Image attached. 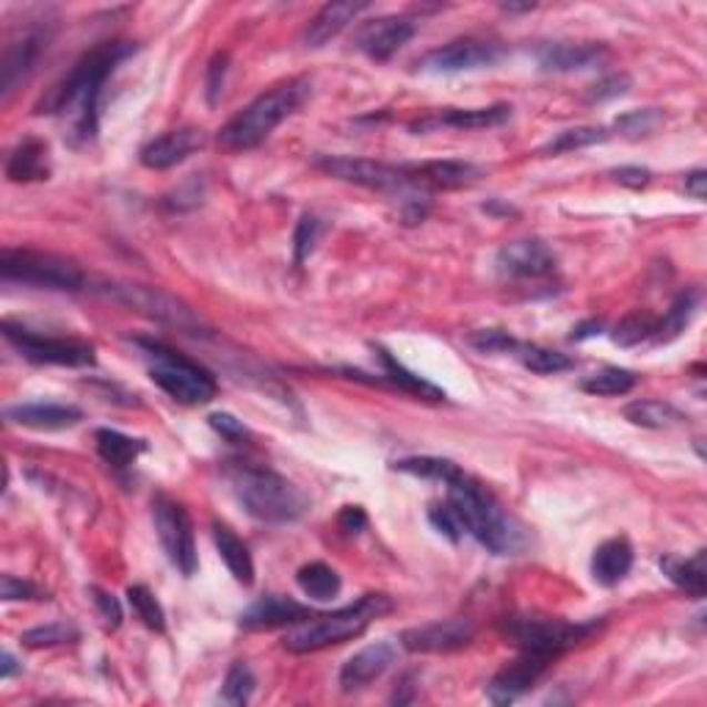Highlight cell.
I'll use <instances>...</instances> for the list:
<instances>
[{
    "label": "cell",
    "instance_id": "1",
    "mask_svg": "<svg viewBox=\"0 0 707 707\" xmlns=\"http://www.w3.org/2000/svg\"><path fill=\"white\" fill-rule=\"evenodd\" d=\"M135 53L130 42H100L75 61L70 72L37 105V114L70 119L75 139L89 141L100 128V98L111 72Z\"/></svg>",
    "mask_w": 707,
    "mask_h": 707
},
{
    "label": "cell",
    "instance_id": "2",
    "mask_svg": "<svg viewBox=\"0 0 707 707\" xmlns=\"http://www.w3.org/2000/svg\"><path fill=\"white\" fill-rule=\"evenodd\" d=\"M445 486H448V508L459 519L462 531L471 534L478 545L495 556H512L523 547V531L503 512L486 486L462 471Z\"/></svg>",
    "mask_w": 707,
    "mask_h": 707
},
{
    "label": "cell",
    "instance_id": "3",
    "mask_svg": "<svg viewBox=\"0 0 707 707\" xmlns=\"http://www.w3.org/2000/svg\"><path fill=\"white\" fill-rule=\"evenodd\" d=\"M228 481L233 484L235 497L243 503V508L263 523H293V519L304 517L310 508V497L293 481L271 467L252 465V462H230Z\"/></svg>",
    "mask_w": 707,
    "mask_h": 707
},
{
    "label": "cell",
    "instance_id": "4",
    "mask_svg": "<svg viewBox=\"0 0 707 707\" xmlns=\"http://www.w3.org/2000/svg\"><path fill=\"white\" fill-rule=\"evenodd\" d=\"M310 98V81L307 78H291V81L280 83L271 92L260 94L254 103H249L241 114H235L219 130V144L230 152L254 150L263 144L287 117L296 114L302 109L304 100Z\"/></svg>",
    "mask_w": 707,
    "mask_h": 707
},
{
    "label": "cell",
    "instance_id": "5",
    "mask_svg": "<svg viewBox=\"0 0 707 707\" xmlns=\"http://www.w3.org/2000/svg\"><path fill=\"white\" fill-rule=\"evenodd\" d=\"M393 599L387 594H365L356 603L337 608L332 614H315L313 619L302 622L285 636V649L293 655L319 653V649L346 644L362 636L373 619H382L393 610Z\"/></svg>",
    "mask_w": 707,
    "mask_h": 707
},
{
    "label": "cell",
    "instance_id": "6",
    "mask_svg": "<svg viewBox=\"0 0 707 707\" xmlns=\"http://www.w3.org/2000/svg\"><path fill=\"white\" fill-rule=\"evenodd\" d=\"M599 627L603 619L569 622L542 614H514L501 622L503 638H508L519 653H536L545 658H558L578 644L589 642Z\"/></svg>",
    "mask_w": 707,
    "mask_h": 707
},
{
    "label": "cell",
    "instance_id": "7",
    "mask_svg": "<svg viewBox=\"0 0 707 707\" xmlns=\"http://www.w3.org/2000/svg\"><path fill=\"white\" fill-rule=\"evenodd\" d=\"M135 346L144 349L150 356V378L178 404L202 406L211 404L219 393L216 376L205 365L194 362L191 356L174 352L158 341H135Z\"/></svg>",
    "mask_w": 707,
    "mask_h": 707
},
{
    "label": "cell",
    "instance_id": "8",
    "mask_svg": "<svg viewBox=\"0 0 707 707\" xmlns=\"http://www.w3.org/2000/svg\"><path fill=\"white\" fill-rule=\"evenodd\" d=\"M0 276L6 282L48 287V291H81L87 285V274L81 271V265L61 254L37 252V249H3Z\"/></svg>",
    "mask_w": 707,
    "mask_h": 707
},
{
    "label": "cell",
    "instance_id": "9",
    "mask_svg": "<svg viewBox=\"0 0 707 707\" xmlns=\"http://www.w3.org/2000/svg\"><path fill=\"white\" fill-rule=\"evenodd\" d=\"M319 169L330 178L346 180V183L362 185V189L382 191V194H398L401 202L412 196H423L432 191L421 189L412 178L410 166H393V163L371 161V158H349V155H324L319 158Z\"/></svg>",
    "mask_w": 707,
    "mask_h": 707
},
{
    "label": "cell",
    "instance_id": "10",
    "mask_svg": "<svg viewBox=\"0 0 707 707\" xmlns=\"http://www.w3.org/2000/svg\"><path fill=\"white\" fill-rule=\"evenodd\" d=\"M3 335L11 346L26 360L37 365H61V367H92L98 362L94 346L87 341H72V337H48L28 326L3 321Z\"/></svg>",
    "mask_w": 707,
    "mask_h": 707
},
{
    "label": "cell",
    "instance_id": "11",
    "mask_svg": "<svg viewBox=\"0 0 707 707\" xmlns=\"http://www.w3.org/2000/svg\"><path fill=\"white\" fill-rule=\"evenodd\" d=\"M152 514H155V531L166 551L169 562L191 578L196 573V545H194V523L185 512L183 503L172 501L166 495H158L152 501Z\"/></svg>",
    "mask_w": 707,
    "mask_h": 707
},
{
    "label": "cell",
    "instance_id": "12",
    "mask_svg": "<svg viewBox=\"0 0 707 707\" xmlns=\"http://www.w3.org/2000/svg\"><path fill=\"white\" fill-rule=\"evenodd\" d=\"M506 48L501 42L478 37L454 39V42L443 44V48L432 50L417 61L423 72H467L481 70V67H492L503 59Z\"/></svg>",
    "mask_w": 707,
    "mask_h": 707
},
{
    "label": "cell",
    "instance_id": "13",
    "mask_svg": "<svg viewBox=\"0 0 707 707\" xmlns=\"http://www.w3.org/2000/svg\"><path fill=\"white\" fill-rule=\"evenodd\" d=\"M475 638V625L471 619H440L428 622V625L410 627V630L401 633V647L410 649V653H423V655H443V653H456V649H465Z\"/></svg>",
    "mask_w": 707,
    "mask_h": 707
},
{
    "label": "cell",
    "instance_id": "14",
    "mask_svg": "<svg viewBox=\"0 0 707 707\" xmlns=\"http://www.w3.org/2000/svg\"><path fill=\"white\" fill-rule=\"evenodd\" d=\"M551 664L553 658H545V655L519 653L517 660L506 664L495 677H492V683L486 686V697L495 705L517 703L525 691H531V688L539 683V677L545 675Z\"/></svg>",
    "mask_w": 707,
    "mask_h": 707
},
{
    "label": "cell",
    "instance_id": "15",
    "mask_svg": "<svg viewBox=\"0 0 707 707\" xmlns=\"http://www.w3.org/2000/svg\"><path fill=\"white\" fill-rule=\"evenodd\" d=\"M497 271L508 280H539L556 271L558 260L545 241H514L497 252Z\"/></svg>",
    "mask_w": 707,
    "mask_h": 707
},
{
    "label": "cell",
    "instance_id": "16",
    "mask_svg": "<svg viewBox=\"0 0 707 707\" xmlns=\"http://www.w3.org/2000/svg\"><path fill=\"white\" fill-rule=\"evenodd\" d=\"M44 48H48V33L42 28L22 33L6 48L3 61H0V94H3V100H9L31 78Z\"/></svg>",
    "mask_w": 707,
    "mask_h": 707
},
{
    "label": "cell",
    "instance_id": "17",
    "mask_svg": "<svg viewBox=\"0 0 707 707\" xmlns=\"http://www.w3.org/2000/svg\"><path fill=\"white\" fill-rule=\"evenodd\" d=\"M412 37L415 22L410 17H378L356 31V50L373 61H390Z\"/></svg>",
    "mask_w": 707,
    "mask_h": 707
},
{
    "label": "cell",
    "instance_id": "18",
    "mask_svg": "<svg viewBox=\"0 0 707 707\" xmlns=\"http://www.w3.org/2000/svg\"><path fill=\"white\" fill-rule=\"evenodd\" d=\"M313 616V608L296 603V599L282 597V594H265L243 610L241 627L243 630H276V627L302 625Z\"/></svg>",
    "mask_w": 707,
    "mask_h": 707
},
{
    "label": "cell",
    "instance_id": "19",
    "mask_svg": "<svg viewBox=\"0 0 707 707\" xmlns=\"http://www.w3.org/2000/svg\"><path fill=\"white\" fill-rule=\"evenodd\" d=\"M117 299H122L124 304H130V307L135 310H147V315L166 321V324L180 326V330H196V326H200V321L194 319V313H191L185 304H180L178 299L158 291V287L124 285V287H117Z\"/></svg>",
    "mask_w": 707,
    "mask_h": 707
},
{
    "label": "cell",
    "instance_id": "20",
    "mask_svg": "<svg viewBox=\"0 0 707 707\" xmlns=\"http://www.w3.org/2000/svg\"><path fill=\"white\" fill-rule=\"evenodd\" d=\"M202 147H205V133H202V130H169V133L158 135L150 144H144V150H141V163H144L147 169L163 172V169H172L178 166V163H183L185 158H191L196 150H202Z\"/></svg>",
    "mask_w": 707,
    "mask_h": 707
},
{
    "label": "cell",
    "instance_id": "21",
    "mask_svg": "<svg viewBox=\"0 0 707 707\" xmlns=\"http://www.w3.org/2000/svg\"><path fill=\"white\" fill-rule=\"evenodd\" d=\"M395 658H398V647L393 642H378L360 649L343 664L341 688L343 691H360V688L371 686L373 680H378L395 664Z\"/></svg>",
    "mask_w": 707,
    "mask_h": 707
},
{
    "label": "cell",
    "instance_id": "22",
    "mask_svg": "<svg viewBox=\"0 0 707 707\" xmlns=\"http://www.w3.org/2000/svg\"><path fill=\"white\" fill-rule=\"evenodd\" d=\"M512 117V105H486V109H445L443 114H434L426 119L412 122L415 133H428L437 128H454V130H481V128H497V124L508 122Z\"/></svg>",
    "mask_w": 707,
    "mask_h": 707
},
{
    "label": "cell",
    "instance_id": "23",
    "mask_svg": "<svg viewBox=\"0 0 707 707\" xmlns=\"http://www.w3.org/2000/svg\"><path fill=\"white\" fill-rule=\"evenodd\" d=\"M6 421L37 432H61L83 421V412L70 404H17L6 410Z\"/></svg>",
    "mask_w": 707,
    "mask_h": 707
},
{
    "label": "cell",
    "instance_id": "24",
    "mask_svg": "<svg viewBox=\"0 0 707 707\" xmlns=\"http://www.w3.org/2000/svg\"><path fill=\"white\" fill-rule=\"evenodd\" d=\"M605 55L599 42H553L536 50V59L545 72H575L589 70Z\"/></svg>",
    "mask_w": 707,
    "mask_h": 707
},
{
    "label": "cell",
    "instance_id": "25",
    "mask_svg": "<svg viewBox=\"0 0 707 707\" xmlns=\"http://www.w3.org/2000/svg\"><path fill=\"white\" fill-rule=\"evenodd\" d=\"M412 178L426 191L434 189H465L481 178V169L467 161H426L410 166Z\"/></svg>",
    "mask_w": 707,
    "mask_h": 707
},
{
    "label": "cell",
    "instance_id": "26",
    "mask_svg": "<svg viewBox=\"0 0 707 707\" xmlns=\"http://www.w3.org/2000/svg\"><path fill=\"white\" fill-rule=\"evenodd\" d=\"M367 9H371L367 3H352V0L321 6V11L310 20L307 31H304V42H307V48H324V44L332 42L349 22H354L356 17Z\"/></svg>",
    "mask_w": 707,
    "mask_h": 707
},
{
    "label": "cell",
    "instance_id": "27",
    "mask_svg": "<svg viewBox=\"0 0 707 707\" xmlns=\"http://www.w3.org/2000/svg\"><path fill=\"white\" fill-rule=\"evenodd\" d=\"M6 178L11 183H39L50 178V150L42 139H26L11 150L6 161Z\"/></svg>",
    "mask_w": 707,
    "mask_h": 707
},
{
    "label": "cell",
    "instance_id": "28",
    "mask_svg": "<svg viewBox=\"0 0 707 707\" xmlns=\"http://www.w3.org/2000/svg\"><path fill=\"white\" fill-rule=\"evenodd\" d=\"M630 569H633V545L625 539V536H616V539L603 542V545L594 551L592 578L597 580L599 586H605V589L622 584Z\"/></svg>",
    "mask_w": 707,
    "mask_h": 707
},
{
    "label": "cell",
    "instance_id": "29",
    "mask_svg": "<svg viewBox=\"0 0 707 707\" xmlns=\"http://www.w3.org/2000/svg\"><path fill=\"white\" fill-rule=\"evenodd\" d=\"M213 542H216V551L222 556V562L228 564V569L233 573L238 584L252 586L254 584V562L252 553H249L246 542L235 534L228 525L216 523L213 525Z\"/></svg>",
    "mask_w": 707,
    "mask_h": 707
},
{
    "label": "cell",
    "instance_id": "30",
    "mask_svg": "<svg viewBox=\"0 0 707 707\" xmlns=\"http://www.w3.org/2000/svg\"><path fill=\"white\" fill-rule=\"evenodd\" d=\"M705 551H697L691 558L683 556H664L660 558V573L671 580L675 586H680L683 592L691 594V597H705L707 589V569H705Z\"/></svg>",
    "mask_w": 707,
    "mask_h": 707
},
{
    "label": "cell",
    "instance_id": "31",
    "mask_svg": "<svg viewBox=\"0 0 707 707\" xmlns=\"http://www.w3.org/2000/svg\"><path fill=\"white\" fill-rule=\"evenodd\" d=\"M625 417L633 423V426L642 428H675L683 426L686 415L677 410L669 401H655V398H644V401H633V404L625 406Z\"/></svg>",
    "mask_w": 707,
    "mask_h": 707
},
{
    "label": "cell",
    "instance_id": "32",
    "mask_svg": "<svg viewBox=\"0 0 707 707\" xmlns=\"http://www.w3.org/2000/svg\"><path fill=\"white\" fill-rule=\"evenodd\" d=\"M94 440H98L100 456H103L111 467H119V471L133 465V462L147 451L144 440L128 437V434L117 432V428H100V432L94 434Z\"/></svg>",
    "mask_w": 707,
    "mask_h": 707
},
{
    "label": "cell",
    "instance_id": "33",
    "mask_svg": "<svg viewBox=\"0 0 707 707\" xmlns=\"http://www.w3.org/2000/svg\"><path fill=\"white\" fill-rule=\"evenodd\" d=\"M378 360H382V365H384V376H387L390 382L395 384V387L404 390V393L417 395V398H428V401H443L445 398V393L437 387V384L426 382V378H421L417 373H412L406 365H401V362L395 360V356L390 354L387 349H378Z\"/></svg>",
    "mask_w": 707,
    "mask_h": 707
},
{
    "label": "cell",
    "instance_id": "34",
    "mask_svg": "<svg viewBox=\"0 0 707 707\" xmlns=\"http://www.w3.org/2000/svg\"><path fill=\"white\" fill-rule=\"evenodd\" d=\"M699 307V293L697 291H686L675 299L669 310H666L664 319H658V326H655V335L653 341L658 343H671L686 332V326L691 324L694 313Z\"/></svg>",
    "mask_w": 707,
    "mask_h": 707
},
{
    "label": "cell",
    "instance_id": "35",
    "mask_svg": "<svg viewBox=\"0 0 707 707\" xmlns=\"http://www.w3.org/2000/svg\"><path fill=\"white\" fill-rule=\"evenodd\" d=\"M296 584L307 597L319 599V603H330L335 599L337 594L343 589V580L330 564L324 562H313V564H304L302 569L296 573Z\"/></svg>",
    "mask_w": 707,
    "mask_h": 707
},
{
    "label": "cell",
    "instance_id": "36",
    "mask_svg": "<svg viewBox=\"0 0 707 707\" xmlns=\"http://www.w3.org/2000/svg\"><path fill=\"white\" fill-rule=\"evenodd\" d=\"M638 376L627 367H603V371L592 373L580 382L584 393L592 395H603V398H610V395H625L636 387Z\"/></svg>",
    "mask_w": 707,
    "mask_h": 707
},
{
    "label": "cell",
    "instance_id": "37",
    "mask_svg": "<svg viewBox=\"0 0 707 707\" xmlns=\"http://www.w3.org/2000/svg\"><path fill=\"white\" fill-rule=\"evenodd\" d=\"M655 326H658V319H655L649 310H633L630 315H625V319L614 326V335L610 337H614L616 346L630 349L644 341H653Z\"/></svg>",
    "mask_w": 707,
    "mask_h": 707
},
{
    "label": "cell",
    "instance_id": "38",
    "mask_svg": "<svg viewBox=\"0 0 707 707\" xmlns=\"http://www.w3.org/2000/svg\"><path fill=\"white\" fill-rule=\"evenodd\" d=\"M517 356L528 371L539 373V376H551V373H564L575 365L567 354L553 352V349L545 346H517Z\"/></svg>",
    "mask_w": 707,
    "mask_h": 707
},
{
    "label": "cell",
    "instance_id": "39",
    "mask_svg": "<svg viewBox=\"0 0 707 707\" xmlns=\"http://www.w3.org/2000/svg\"><path fill=\"white\" fill-rule=\"evenodd\" d=\"M608 130L605 128H573L558 133L556 139L547 141L542 147V155H562V152H573V150H584V147L592 144H603L608 141Z\"/></svg>",
    "mask_w": 707,
    "mask_h": 707
},
{
    "label": "cell",
    "instance_id": "40",
    "mask_svg": "<svg viewBox=\"0 0 707 707\" xmlns=\"http://www.w3.org/2000/svg\"><path fill=\"white\" fill-rule=\"evenodd\" d=\"M393 471L417 475V478H428V481H443L448 484L456 473H459V465L451 459H440V456H415V459H401L395 462Z\"/></svg>",
    "mask_w": 707,
    "mask_h": 707
},
{
    "label": "cell",
    "instance_id": "41",
    "mask_svg": "<svg viewBox=\"0 0 707 707\" xmlns=\"http://www.w3.org/2000/svg\"><path fill=\"white\" fill-rule=\"evenodd\" d=\"M128 603H130V608L135 610V616H139V619L144 622L150 630H155V633L166 630V614H163L161 603H158L155 594L147 589V586H130Z\"/></svg>",
    "mask_w": 707,
    "mask_h": 707
},
{
    "label": "cell",
    "instance_id": "42",
    "mask_svg": "<svg viewBox=\"0 0 707 707\" xmlns=\"http://www.w3.org/2000/svg\"><path fill=\"white\" fill-rule=\"evenodd\" d=\"M78 638V630L67 622H50V625H39L31 627L20 636V642L31 649H42V647H59V644H70Z\"/></svg>",
    "mask_w": 707,
    "mask_h": 707
},
{
    "label": "cell",
    "instance_id": "43",
    "mask_svg": "<svg viewBox=\"0 0 707 707\" xmlns=\"http://www.w3.org/2000/svg\"><path fill=\"white\" fill-rule=\"evenodd\" d=\"M254 686H257V680H254L252 669H249L243 660H235V664L230 666L228 677H224L222 699L228 705H246L249 699H252Z\"/></svg>",
    "mask_w": 707,
    "mask_h": 707
},
{
    "label": "cell",
    "instance_id": "44",
    "mask_svg": "<svg viewBox=\"0 0 707 707\" xmlns=\"http://www.w3.org/2000/svg\"><path fill=\"white\" fill-rule=\"evenodd\" d=\"M664 122V111L658 109H642V111H630V114L616 119L614 128L619 130L625 139H642V135L653 133L658 124Z\"/></svg>",
    "mask_w": 707,
    "mask_h": 707
},
{
    "label": "cell",
    "instance_id": "45",
    "mask_svg": "<svg viewBox=\"0 0 707 707\" xmlns=\"http://www.w3.org/2000/svg\"><path fill=\"white\" fill-rule=\"evenodd\" d=\"M321 233V219L313 216V213H304L296 224V235H293V254H296V265H302L310 254L315 252V243H319Z\"/></svg>",
    "mask_w": 707,
    "mask_h": 707
},
{
    "label": "cell",
    "instance_id": "46",
    "mask_svg": "<svg viewBox=\"0 0 707 707\" xmlns=\"http://www.w3.org/2000/svg\"><path fill=\"white\" fill-rule=\"evenodd\" d=\"M473 349H478L481 354H503V352H517L519 341H514L508 332L503 330H478L467 337Z\"/></svg>",
    "mask_w": 707,
    "mask_h": 707
},
{
    "label": "cell",
    "instance_id": "47",
    "mask_svg": "<svg viewBox=\"0 0 707 707\" xmlns=\"http://www.w3.org/2000/svg\"><path fill=\"white\" fill-rule=\"evenodd\" d=\"M208 423H211L213 432L219 434V437H224L228 443H243V440H249V428L243 426V421H238L235 415H230V412H213L211 417H208Z\"/></svg>",
    "mask_w": 707,
    "mask_h": 707
},
{
    "label": "cell",
    "instance_id": "48",
    "mask_svg": "<svg viewBox=\"0 0 707 707\" xmlns=\"http://www.w3.org/2000/svg\"><path fill=\"white\" fill-rule=\"evenodd\" d=\"M627 92H630V78L625 72H619V75H605L603 81L594 83L589 89V100L592 103H605V100L622 98Z\"/></svg>",
    "mask_w": 707,
    "mask_h": 707
},
{
    "label": "cell",
    "instance_id": "49",
    "mask_svg": "<svg viewBox=\"0 0 707 707\" xmlns=\"http://www.w3.org/2000/svg\"><path fill=\"white\" fill-rule=\"evenodd\" d=\"M89 594H92V603L94 608H98L103 625L109 627V630H117V627L122 625V605H119V599L114 597V594L103 589H89Z\"/></svg>",
    "mask_w": 707,
    "mask_h": 707
},
{
    "label": "cell",
    "instance_id": "50",
    "mask_svg": "<svg viewBox=\"0 0 707 707\" xmlns=\"http://www.w3.org/2000/svg\"><path fill=\"white\" fill-rule=\"evenodd\" d=\"M428 519H432L434 528H437L443 536H448L451 542H459L462 536H465V531H462L459 519L454 517V512L448 508V503L428 508Z\"/></svg>",
    "mask_w": 707,
    "mask_h": 707
},
{
    "label": "cell",
    "instance_id": "51",
    "mask_svg": "<svg viewBox=\"0 0 707 707\" xmlns=\"http://www.w3.org/2000/svg\"><path fill=\"white\" fill-rule=\"evenodd\" d=\"M0 594H3L6 603L11 599H39L42 592L31 584V580H20L14 575H3V586H0Z\"/></svg>",
    "mask_w": 707,
    "mask_h": 707
},
{
    "label": "cell",
    "instance_id": "52",
    "mask_svg": "<svg viewBox=\"0 0 707 707\" xmlns=\"http://www.w3.org/2000/svg\"><path fill=\"white\" fill-rule=\"evenodd\" d=\"M228 53H219L216 59L211 61V70H208V100L216 103L219 94H222L224 87V75H228Z\"/></svg>",
    "mask_w": 707,
    "mask_h": 707
},
{
    "label": "cell",
    "instance_id": "53",
    "mask_svg": "<svg viewBox=\"0 0 707 707\" xmlns=\"http://www.w3.org/2000/svg\"><path fill=\"white\" fill-rule=\"evenodd\" d=\"M610 178L619 185H627V189H644V185H649V180H653V172L644 166H619L610 172Z\"/></svg>",
    "mask_w": 707,
    "mask_h": 707
},
{
    "label": "cell",
    "instance_id": "54",
    "mask_svg": "<svg viewBox=\"0 0 707 707\" xmlns=\"http://www.w3.org/2000/svg\"><path fill=\"white\" fill-rule=\"evenodd\" d=\"M337 525H341V531H346L349 536H356L365 531L367 525V514L362 512L360 506H346L341 512V517H337Z\"/></svg>",
    "mask_w": 707,
    "mask_h": 707
},
{
    "label": "cell",
    "instance_id": "55",
    "mask_svg": "<svg viewBox=\"0 0 707 707\" xmlns=\"http://www.w3.org/2000/svg\"><path fill=\"white\" fill-rule=\"evenodd\" d=\"M686 194H691L694 200L703 202L705 194H707V174L705 169H697V172H691L686 178Z\"/></svg>",
    "mask_w": 707,
    "mask_h": 707
},
{
    "label": "cell",
    "instance_id": "56",
    "mask_svg": "<svg viewBox=\"0 0 707 707\" xmlns=\"http://www.w3.org/2000/svg\"><path fill=\"white\" fill-rule=\"evenodd\" d=\"M599 330H603V324H599V321H586V324L575 326V330H573V341H586V337L599 335Z\"/></svg>",
    "mask_w": 707,
    "mask_h": 707
},
{
    "label": "cell",
    "instance_id": "57",
    "mask_svg": "<svg viewBox=\"0 0 707 707\" xmlns=\"http://www.w3.org/2000/svg\"><path fill=\"white\" fill-rule=\"evenodd\" d=\"M0 660H3V664H0V677H3V680H9L11 675H17V671H20V666H17L14 655L11 653L0 655Z\"/></svg>",
    "mask_w": 707,
    "mask_h": 707
},
{
    "label": "cell",
    "instance_id": "58",
    "mask_svg": "<svg viewBox=\"0 0 707 707\" xmlns=\"http://www.w3.org/2000/svg\"><path fill=\"white\" fill-rule=\"evenodd\" d=\"M503 9L506 11H531V9H536L534 3H503Z\"/></svg>",
    "mask_w": 707,
    "mask_h": 707
}]
</instances>
